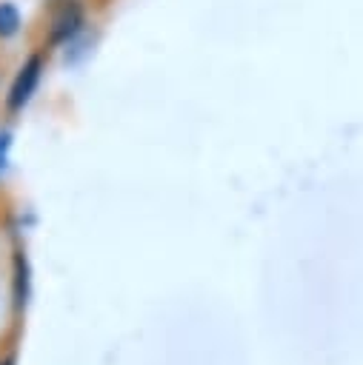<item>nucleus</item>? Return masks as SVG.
<instances>
[{"label":"nucleus","instance_id":"nucleus-1","mask_svg":"<svg viewBox=\"0 0 363 365\" xmlns=\"http://www.w3.org/2000/svg\"><path fill=\"white\" fill-rule=\"evenodd\" d=\"M83 26V6L77 0H63L49 23V40L51 43H69Z\"/></svg>","mask_w":363,"mask_h":365},{"label":"nucleus","instance_id":"nucleus-2","mask_svg":"<svg viewBox=\"0 0 363 365\" xmlns=\"http://www.w3.org/2000/svg\"><path fill=\"white\" fill-rule=\"evenodd\" d=\"M40 71H43V60H40L37 54H31V57L20 66V71H17V77H14L11 88H9V108H11V111L23 108V106L31 100V94H34L37 83H40Z\"/></svg>","mask_w":363,"mask_h":365},{"label":"nucleus","instance_id":"nucleus-3","mask_svg":"<svg viewBox=\"0 0 363 365\" xmlns=\"http://www.w3.org/2000/svg\"><path fill=\"white\" fill-rule=\"evenodd\" d=\"M20 31V11L14 3H0V37H14Z\"/></svg>","mask_w":363,"mask_h":365},{"label":"nucleus","instance_id":"nucleus-4","mask_svg":"<svg viewBox=\"0 0 363 365\" xmlns=\"http://www.w3.org/2000/svg\"><path fill=\"white\" fill-rule=\"evenodd\" d=\"M9 145H11V140H9V134L3 131V134H0V168H3L6 160H9Z\"/></svg>","mask_w":363,"mask_h":365}]
</instances>
